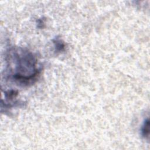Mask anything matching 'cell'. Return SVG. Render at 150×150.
<instances>
[{
  "label": "cell",
  "mask_w": 150,
  "mask_h": 150,
  "mask_svg": "<svg viewBox=\"0 0 150 150\" xmlns=\"http://www.w3.org/2000/svg\"><path fill=\"white\" fill-rule=\"evenodd\" d=\"M9 70L12 78L20 83L33 82L39 74L37 60L33 54L22 49H13L8 55Z\"/></svg>",
  "instance_id": "obj_1"
},
{
  "label": "cell",
  "mask_w": 150,
  "mask_h": 150,
  "mask_svg": "<svg viewBox=\"0 0 150 150\" xmlns=\"http://www.w3.org/2000/svg\"><path fill=\"white\" fill-rule=\"evenodd\" d=\"M149 121L148 120H146L144 122V124L142 126V134L143 136L144 137H148V134H149Z\"/></svg>",
  "instance_id": "obj_2"
}]
</instances>
